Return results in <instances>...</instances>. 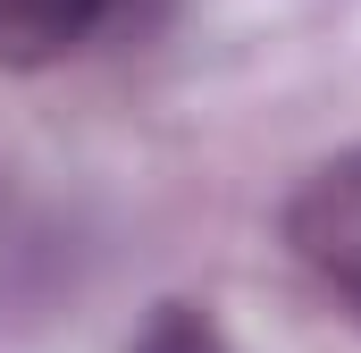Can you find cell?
I'll return each instance as SVG.
<instances>
[{"mask_svg":"<svg viewBox=\"0 0 361 353\" xmlns=\"http://www.w3.org/2000/svg\"><path fill=\"white\" fill-rule=\"evenodd\" d=\"M126 353H244L202 303H152V320L135 328V345Z\"/></svg>","mask_w":361,"mask_h":353,"instance_id":"3","label":"cell"},{"mask_svg":"<svg viewBox=\"0 0 361 353\" xmlns=\"http://www.w3.org/2000/svg\"><path fill=\"white\" fill-rule=\"evenodd\" d=\"M286 244L311 269V286L361 328V143L328 152L286 202Z\"/></svg>","mask_w":361,"mask_h":353,"instance_id":"1","label":"cell"},{"mask_svg":"<svg viewBox=\"0 0 361 353\" xmlns=\"http://www.w3.org/2000/svg\"><path fill=\"white\" fill-rule=\"evenodd\" d=\"M118 8L126 0H0V68H17V76L25 68H59Z\"/></svg>","mask_w":361,"mask_h":353,"instance_id":"2","label":"cell"}]
</instances>
